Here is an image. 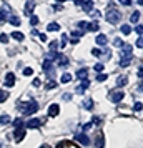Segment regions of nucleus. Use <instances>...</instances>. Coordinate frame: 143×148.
I'll return each mask as SVG.
<instances>
[{"label": "nucleus", "instance_id": "6", "mask_svg": "<svg viewBox=\"0 0 143 148\" xmlns=\"http://www.w3.org/2000/svg\"><path fill=\"white\" fill-rule=\"evenodd\" d=\"M125 98V93H123L122 90H118V92H113V93H110V100L113 101V103H120V101Z\"/></svg>", "mask_w": 143, "mask_h": 148}, {"label": "nucleus", "instance_id": "28", "mask_svg": "<svg viewBox=\"0 0 143 148\" xmlns=\"http://www.w3.org/2000/svg\"><path fill=\"white\" fill-rule=\"evenodd\" d=\"M83 34H85V32L80 30V28H78V30H73V32H72V38H80Z\"/></svg>", "mask_w": 143, "mask_h": 148}, {"label": "nucleus", "instance_id": "10", "mask_svg": "<svg viewBox=\"0 0 143 148\" xmlns=\"http://www.w3.org/2000/svg\"><path fill=\"white\" fill-rule=\"evenodd\" d=\"M125 85H128V77H127V75H120V77L116 78V87L122 88V87H125Z\"/></svg>", "mask_w": 143, "mask_h": 148}, {"label": "nucleus", "instance_id": "23", "mask_svg": "<svg viewBox=\"0 0 143 148\" xmlns=\"http://www.w3.org/2000/svg\"><path fill=\"white\" fill-rule=\"evenodd\" d=\"M34 7H35V3L32 2V0H28L27 2V5H25V14H32V10H34Z\"/></svg>", "mask_w": 143, "mask_h": 148}, {"label": "nucleus", "instance_id": "30", "mask_svg": "<svg viewBox=\"0 0 143 148\" xmlns=\"http://www.w3.org/2000/svg\"><path fill=\"white\" fill-rule=\"evenodd\" d=\"M77 27L80 28V30H83V32H85V30H87V27H88V22H85V20L78 22V23H77Z\"/></svg>", "mask_w": 143, "mask_h": 148}, {"label": "nucleus", "instance_id": "5", "mask_svg": "<svg viewBox=\"0 0 143 148\" xmlns=\"http://www.w3.org/2000/svg\"><path fill=\"white\" fill-rule=\"evenodd\" d=\"M75 140L78 141V143L85 145V147H88V145H90V138H88V135L85 133V132H82V133H77L75 135Z\"/></svg>", "mask_w": 143, "mask_h": 148}, {"label": "nucleus", "instance_id": "47", "mask_svg": "<svg viewBox=\"0 0 143 148\" xmlns=\"http://www.w3.org/2000/svg\"><path fill=\"white\" fill-rule=\"evenodd\" d=\"M135 45H136L138 48H143V37H140V38L136 40V43H135Z\"/></svg>", "mask_w": 143, "mask_h": 148}, {"label": "nucleus", "instance_id": "49", "mask_svg": "<svg viewBox=\"0 0 143 148\" xmlns=\"http://www.w3.org/2000/svg\"><path fill=\"white\" fill-rule=\"evenodd\" d=\"M32 85H34L35 88H37V87H40V80H38V78H35V80L32 82Z\"/></svg>", "mask_w": 143, "mask_h": 148}, {"label": "nucleus", "instance_id": "8", "mask_svg": "<svg viewBox=\"0 0 143 148\" xmlns=\"http://www.w3.org/2000/svg\"><path fill=\"white\" fill-rule=\"evenodd\" d=\"M95 42H96V45L105 47V45L108 43V38H107V35H105V34H98V35H96V38H95Z\"/></svg>", "mask_w": 143, "mask_h": 148}, {"label": "nucleus", "instance_id": "26", "mask_svg": "<svg viewBox=\"0 0 143 148\" xmlns=\"http://www.w3.org/2000/svg\"><path fill=\"white\" fill-rule=\"evenodd\" d=\"M131 50H133V47H131V45H128V43H123L122 53H131Z\"/></svg>", "mask_w": 143, "mask_h": 148}, {"label": "nucleus", "instance_id": "39", "mask_svg": "<svg viewBox=\"0 0 143 148\" xmlns=\"http://www.w3.org/2000/svg\"><path fill=\"white\" fill-rule=\"evenodd\" d=\"M30 23H32V25H38V17H37V15H32V17H30Z\"/></svg>", "mask_w": 143, "mask_h": 148}, {"label": "nucleus", "instance_id": "18", "mask_svg": "<svg viewBox=\"0 0 143 148\" xmlns=\"http://www.w3.org/2000/svg\"><path fill=\"white\" fill-rule=\"evenodd\" d=\"M43 70H45V73H48V72H50V73H52V72H53V67H52V60H45L43 62Z\"/></svg>", "mask_w": 143, "mask_h": 148}, {"label": "nucleus", "instance_id": "37", "mask_svg": "<svg viewBox=\"0 0 143 148\" xmlns=\"http://www.w3.org/2000/svg\"><path fill=\"white\" fill-rule=\"evenodd\" d=\"M113 45H115L116 48H122V47H123V42H122V38H118V37H116V38H113Z\"/></svg>", "mask_w": 143, "mask_h": 148}, {"label": "nucleus", "instance_id": "4", "mask_svg": "<svg viewBox=\"0 0 143 148\" xmlns=\"http://www.w3.org/2000/svg\"><path fill=\"white\" fill-rule=\"evenodd\" d=\"M14 136H15V141H17V143H20V141L25 138V127H23V125H20V127L15 128Z\"/></svg>", "mask_w": 143, "mask_h": 148}, {"label": "nucleus", "instance_id": "15", "mask_svg": "<svg viewBox=\"0 0 143 148\" xmlns=\"http://www.w3.org/2000/svg\"><path fill=\"white\" fill-rule=\"evenodd\" d=\"M120 32H122L123 35H130V34H131V32H133V28L130 27L128 23H123L122 27H120Z\"/></svg>", "mask_w": 143, "mask_h": 148}, {"label": "nucleus", "instance_id": "45", "mask_svg": "<svg viewBox=\"0 0 143 148\" xmlns=\"http://www.w3.org/2000/svg\"><path fill=\"white\" fill-rule=\"evenodd\" d=\"M135 32L140 35V37H142V35H143V25H136V27H135Z\"/></svg>", "mask_w": 143, "mask_h": 148}, {"label": "nucleus", "instance_id": "33", "mask_svg": "<svg viewBox=\"0 0 143 148\" xmlns=\"http://www.w3.org/2000/svg\"><path fill=\"white\" fill-rule=\"evenodd\" d=\"M67 42H68V37L63 34V35H62V38H60V47H62V48L67 47Z\"/></svg>", "mask_w": 143, "mask_h": 148}, {"label": "nucleus", "instance_id": "32", "mask_svg": "<svg viewBox=\"0 0 143 148\" xmlns=\"http://www.w3.org/2000/svg\"><path fill=\"white\" fill-rule=\"evenodd\" d=\"M7 98H8V93L5 92V90H0V103H3Z\"/></svg>", "mask_w": 143, "mask_h": 148}, {"label": "nucleus", "instance_id": "41", "mask_svg": "<svg viewBox=\"0 0 143 148\" xmlns=\"http://www.w3.org/2000/svg\"><path fill=\"white\" fill-rule=\"evenodd\" d=\"M92 55H93V57H102V50H100V48H93V50H92Z\"/></svg>", "mask_w": 143, "mask_h": 148}, {"label": "nucleus", "instance_id": "20", "mask_svg": "<svg viewBox=\"0 0 143 148\" xmlns=\"http://www.w3.org/2000/svg\"><path fill=\"white\" fill-rule=\"evenodd\" d=\"M138 20H140V12L135 10L133 14L130 15V22H131V23H138Z\"/></svg>", "mask_w": 143, "mask_h": 148}, {"label": "nucleus", "instance_id": "50", "mask_svg": "<svg viewBox=\"0 0 143 148\" xmlns=\"http://www.w3.org/2000/svg\"><path fill=\"white\" fill-rule=\"evenodd\" d=\"M136 75H138L140 78H143V67H140V68H138V72H136Z\"/></svg>", "mask_w": 143, "mask_h": 148}, {"label": "nucleus", "instance_id": "11", "mask_svg": "<svg viewBox=\"0 0 143 148\" xmlns=\"http://www.w3.org/2000/svg\"><path fill=\"white\" fill-rule=\"evenodd\" d=\"M75 77L78 78V80H85V78H88V68H80V70L75 73Z\"/></svg>", "mask_w": 143, "mask_h": 148}, {"label": "nucleus", "instance_id": "22", "mask_svg": "<svg viewBox=\"0 0 143 148\" xmlns=\"http://www.w3.org/2000/svg\"><path fill=\"white\" fill-rule=\"evenodd\" d=\"M12 38H14V40H17V42H22L25 37H23V34H22V32H12Z\"/></svg>", "mask_w": 143, "mask_h": 148}, {"label": "nucleus", "instance_id": "46", "mask_svg": "<svg viewBox=\"0 0 143 148\" xmlns=\"http://www.w3.org/2000/svg\"><path fill=\"white\" fill-rule=\"evenodd\" d=\"M118 2H120V3H122V5H125V7H130V5H131V3H133V2H131V0H118Z\"/></svg>", "mask_w": 143, "mask_h": 148}, {"label": "nucleus", "instance_id": "38", "mask_svg": "<svg viewBox=\"0 0 143 148\" xmlns=\"http://www.w3.org/2000/svg\"><path fill=\"white\" fill-rule=\"evenodd\" d=\"M95 72H98V73H100V72H103V70H105V65H103V63H95Z\"/></svg>", "mask_w": 143, "mask_h": 148}, {"label": "nucleus", "instance_id": "16", "mask_svg": "<svg viewBox=\"0 0 143 148\" xmlns=\"http://www.w3.org/2000/svg\"><path fill=\"white\" fill-rule=\"evenodd\" d=\"M105 147V138H103V135H98L95 140V148H103Z\"/></svg>", "mask_w": 143, "mask_h": 148}, {"label": "nucleus", "instance_id": "56", "mask_svg": "<svg viewBox=\"0 0 143 148\" xmlns=\"http://www.w3.org/2000/svg\"><path fill=\"white\" fill-rule=\"evenodd\" d=\"M40 148H48V145H42V147Z\"/></svg>", "mask_w": 143, "mask_h": 148}, {"label": "nucleus", "instance_id": "42", "mask_svg": "<svg viewBox=\"0 0 143 148\" xmlns=\"http://www.w3.org/2000/svg\"><path fill=\"white\" fill-rule=\"evenodd\" d=\"M34 73V70H32V68L30 67H27V68H23V75H25V77H30V75Z\"/></svg>", "mask_w": 143, "mask_h": 148}, {"label": "nucleus", "instance_id": "29", "mask_svg": "<svg viewBox=\"0 0 143 148\" xmlns=\"http://www.w3.org/2000/svg\"><path fill=\"white\" fill-rule=\"evenodd\" d=\"M83 107L88 108V110H92V108H93V101L90 100V98H85V100H83Z\"/></svg>", "mask_w": 143, "mask_h": 148}, {"label": "nucleus", "instance_id": "54", "mask_svg": "<svg viewBox=\"0 0 143 148\" xmlns=\"http://www.w3.org/2000/svg\"><path fill=\"white\" fill-rule=\"evenodd\" d=\"M73 2H75V5H82L83 3V0H73Z\"/></svg>", "mask_w": 143, "mask_h": 148}, {"label": "nucleus", "instance_id": "58", "mask_svg": "<svg viewBox=\"0 0 143 148\" xmlns=\"http://www.w3.org/2000/svg\"><path fill=\"white\" fill-rule=\"evenodd\" d=\"M57 2H62V3H63V2H67V0H57Z\"/></svg>", "mask_w": 143, "mask_h": 148}, {"label": "nucleus", "instance_id": "2", "mask_svg": "<svg viewBox=\"0 0 143 148\" xmlns=\"http://www.w3.org/2000/svg\"><path fill=\"white\" fill-rule=\"evenodd\" d=\"M38 110V103L35 100H28L22 103V113L23 115H34Z\"/></svg>", "mask_w": 143, "mask_h": 148}, {"label": "nucleus", "instance_id": "35", "mask_svg": "<svg viewBox=\"0 0 143 148\" xmlns=\"http://www.w3.org/2000/svg\"><path fill=\"white\" fill-rule=\"evenodd\" d=\"M70 80H72V75L70 73H63L62 75V83H68Z\"/></svg>", "mask_w": 143, "mask_h": 148}, {"label": "nucleus", "instance_id": "3", "mask_svg": "<svg viewBox=\"0 0 143 148\" xmlns=\"http://www.w3.org/2000/svg\"><path fill=\"white\" fill-rule=\"evenodd\" d=\"M131 58H133V55L131 53H122L120 55V62H118V65L122 68H127L131 63Z\"/></svg>", "mask_w": 143, "mask_h": 148}, {"label": "nucleus", "instance_id": "53", "mask_svg": "<svg viewBox=\"0 0 143 148\" xmlns=\"http://www.w3.org/2000/svg\"><path fill=\"white\" fill-rule=\"evenodd\" d=\"M100 121H102V120H100V118H98V116H95V118H93V121H92V123H95V125H98V123H100Z\"/></svg>", "mask_w": 143, "mask_h": 148}, {"label": "nucleus", "instance_id": "34", "mask_svg": "<svg viewBox=\"0 0 143 148\" xmlns=\"http://www.w3.org/2000/svg\"><path fill=\"white\" fill-rule=\"evenodd\" d=\"M107 78H108V75H107V73H102V72L96 75V82H105Z\"/></svg>", "mask_w": 143, "mask_h": 148}, {"label": "nucleus", "instance_id": "59", "mask_svg": "<svg viewBox=\"0 0 143 148\" xmlns=\"http://www.w3.org/2000/svg\"><path fill=\"white\" fill-rule=\"evenodd\" d=\"M142 67H143V65H142Z\"/></svg>", "mask_w": 143, "mask_h": 148}, {"label": "nucleus", "instance_id": "55", "mask_svg": "<svg viewBox=\"0 0 143 148\" xmlns=\"http://www.w3.org/2000/svg\"><path fill=\"white\" fill-rule=\"evenodd\" d=\"M138 92H143V83L140 85V87H138Z\"/></svg>", "mask_w": 143, "mask_h": 148}, {"label": "nucleus", "instance_id": "43", "mask_svg": "<svg viewBox=\"0 0 143 148\" xmlns=\"http://www.w3.org/2000/svg\"><path fill=\"white\" fill-rule=\"evenodd\" d=\"M92 125H93L92 121H88V123H85V125H83V127H82V132H88L90 128H92Z\"/></svg>", "mask_w": 143, "mask_h": 148}, {"label": "nucleus", "instance_id": "12", "mask_svg": "<svg viewBox=\"0 0 143 148\" xmlns=\"http://www.w3.org/2000/svg\"><path fill=\"white\" fill-rule=\"evenodd\" d=\"M40 123H42V121L38 120V118H30V120L27 121V125H25V127H27V128H34V130H35V128L40 127Z\"/></svg>", "mask_w": 143, "mask_h": 148}, {"label": "nucleus", "instance_id": "17", "mask_svg": "<svg viewBox=\"0 0 143 148\" xmlns=\"http://www.w3.org/2000/svg\"><path fill=\"white\" fill-rule=\"evenodd\" d=\"M58 30H60V25L57 22H52L47 25V32H58Z\"/></svg>", "mask_w": 143, "mask_h": 148}, {"label": "nucleus", "instance_id": "9", "mask_svg": "<svg viewBox=\"0 0 143 148\" xmlns=\"http://www.w3.org/2000/svg\"><path fill=\"white\" fill-rule=\"evenodd\" d=\"M5 85H7L8 88L15 85V75L12 73V72H8V73L5 75Z\"/></svg>", "mask_w": 143, "mask_h": 148}, {"label": "nucleus", "instance_id": "7", "mask_svg": "<svg viewBox=\"0 0 143 148\" xmlns=\"http://www.w3.org/2000/svg\"><path fill=\"white\" fill-rule=\"evenodd\" d=\"M88 87H90V80H88V78H85V80H80V85L75 88V92H77V93H83V92H85V90H87Z\"/></svg>", "mask_w": 143, "mask_h": 148}, {"label": "nucleus", "instance_id": "31", "mask_svg": "<svg viewBox=\"0 0 143 148\" xmlns=\"http://www.w3.org/2000/svg\"><path fill=\"white\" fill-rule=\"evenodd\" d=\"M45 88H47V90H53V88H57V82L48 80V82H47V85H45Z\"/></svg>", "mask_w": 143, "mask_h": 148}, {"label": "nucleus", "instance_id": "57", "mask_svg": "<svg viewBox=\"0 0 143 148\" xmlns=\"http://www.w3.org/2000/svg\"><path fill=\"white\" fill-rule=\"evenodd\" d=\"M138 3H140V5H143V0H138Z\"/></svg>", "mask_w": 143, "mask_h": 148}, {"label": "nucleus", "instance_id": "36", "mask_svg": "<svg viewBox=\"0 0 143 148\" xmlns=\"http://www.w3.org/2000/svg\"><path fill=\"white\" fill-rule=\"evenodd\" d=\"M133 110L135 112H143V103L142 101H136L135 105H133Z\"/></svg>", "mask_w": 143, "mask_h": 148}, {"label": "nucleus", "instance_id": "14", "mask_svg": "<svg viewBox=\"0 0 143 148\" xmlns=\"http://www.w3.org/2000/svg\"><path fill=\"white\" fill-rule=\"evenodd\" d=\"M82 8H83V12H92L93 10V2L92 0H83V3H82Z\"/></svg>", "mask_w": 143, "mask_h": 148}, {"label": "nucleus", "instance_id": "51", "mask_svg": "<svg viewBox=\"0 0 143 148\" xmlns=\"http://www.w3.org/2000/svg\"><path fill=\"white\" fill-rule=\"evenodd\" d=\"M38 38H40L42 42H45V40H47V35H45V34H38Z\"/></svg>", "mask_w": 143, "mask_h": 148}, {"label": "nucleus", "instance_id": "1", "mask_svg": "<svg viewBox=\"0 0 143 148\" xmlns=\"http://www.w3.org/2000/svg\"><path fill=\"white\" fill-rule=\"evenodd\" d=\"M105 18H107V22H108V23L116 25V23H120V20H122V14L112 7V8H108V12H107V15H105Z\"/></svg>", "mask_w": 143, "mask_h": 148}, {"label": "nucleus", "instance_id": "27", "mask_svg": "<svg viewBox=\"0 0 143 148\" xmlns=\"http://www.w3.org/2000/svg\"><path fill=\"white\" fill-rule=\"evenodd\" d=\"M98 30V23L93 22V23H88V27H87V32H96Z\"/></svg>", "mask_w": 143, "mask_h": 148}, {"label": "nucleus", "instance_id": "44", "mask_svg": "<svg viewBox=\"0 0 143 148\" xmlns=\"http://www.w3.org/2000/svg\"><path fill=\"white\" fill-rule=\"evenodd\" d=\"M48 47H50V50H57L60 45H58V42H50V45H48Z\"/></svg>", "mask_w": 143, "mask_h": 148}, {"label": "nucleus", "instance_id": "21", "mask_svg": "<svg viewBox=\"0 0 143 148\" xmlns=\"http://www.w3.org/2000/svg\"><path fill=\"white\" fill-rule=\"evenodd\" d=\"M8 20L7 17V7H3V10H0V23H5Z\"/></svg>", "mask_w": 143, "mask_h": 148}, {"label": "nucleus", "instance_id": "19", "mask_svg": "<svg viewBox=\"0 0 143 148\" xmlns=\"http://www.w3.org/2000/svg\"><path fill=\"white\" fill-rule=\"evenodd\" d=\"M57 62H58V65H60V67H67V65H68V58L65 57V55H62V53L58 55Z\"/></svg>", "mask_w": 143, "mask_h": 148}, {"label": "nucleus", "instance_id": "48", "mask_svg": "<svg viewBox=\"0 0 143 148\" xmlns=\"http://www.w3.org/2000/svg\"><path fill=\"white\" fill-rule=\"evenodd\" d=\"M62 98H63L65 101H68V100H72V95H70V93H63V97H62Z\"/></svg>", "mask_w": 143, "mask_h": 148}, {"label": "nucleus", "instance_id": "13", "mask_svg": "<svg viewBox=\"0 0 143 148\" xmlns=\"http://www.w3.org/2000/svg\"><path fill=\"white\" fill-rule=\"evenodd\" d=\"M58 112H60V107H58L57 103H52V105L48 107V115H50V116H57Z\"/></svg>", "mask_w": 143, "mask_h": 148}, {"label": "nucleus", "instance_id": "40", "mask_svg": "<svg viewBox=\"0 0 143 148\" xmlns=\"http://www.w3.org/2000/svg\"><path fill=\"white\" fill-rule=\"evenodd\" d=\"M8 42V35L7 34H0V43H7Z\"/></svg>", "mask_w": 143, "mask_h": 148}, {"label": "nucleus", "instance_id": "24", "mask_svg": "<svg viewBox=\"0 0 143 148\" xmlns=\"http://www.w3.org/2000/svg\"><path fill=\"white\" fill-rule=\"evenodd\" d=\"M10 121H12L10 115H2V116H0V125H7V123H10Z\"/></svg>", "mask_w": 143, "mask_h": 148}, {"label": "nucleus", "instance_id": "52", "mask_svg": "<svg viewBox=\"0 0 143 148\" xmlns=\"http://www.w3.org/2000/svg\"><path fill=\"white\" fill-rule=\"evenodd\" d=\"M78 38H72V40H70V43H72V45H78Z\"/></svg>", "mask_w": 143, "mask_h": 148}, {"label": "nucleus", "instance_id": "25", "mask_svg": "<svg viewBox=\"0 0 143 148\" xmlns=\"http://www.w3.org/2000/svg\"><path fill=\"white\" fill-rule=\"evenodd\" d=\"M8 22H10L12 25H15V27H18V25H20V18H18L17 15H12V17L8 18Z\"/></svg>", "mask_w": 143, "mask_h": 148}]
</instances>
